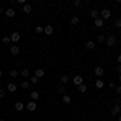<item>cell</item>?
I'll return each instance as SVG.
<instances>
[{
	"mask_svg": "<svg viewBox=\"0 0 121 121\" xmlns=\"http://www.w3.org/2000/svg\"><path fill=\"white\" fill-rule=\"evenodd\" d=\"M110 16H112V10H110V8H103L102 11H100V18H102L103 21H105V19H108Z\"/></svg>",
	"mask_w": 121,
	"mask_h": 121,
	"instance_id": "obj_1",
	"label": "cell"
},
{
	"mask_svg": "<svg viewBox=\"0 0 121 121\" xmlns=\"http://www.w3.org/2000/svg\"><path fill=\"white\" fill-rule=\"evenodd\" d=\"M116 42H118V39H116V36H108V37H107V40H105V44H107L108 47L116 45Z\"/></svg>",
	"mask_w": 121,
	"mask_h": 121,
	"instance_id": "obj_2",
	"label": "cell"
},
{
	"mask_svg": "<svg viewBox=\"0 0 121 121\" xmlns=\"http://www.w3.org/2000/svg\"><path fill=\"white\" fill-rule=\"evenodd\" d=\"M19 39H21V34H19V32H16V31L10 34V40H11L15 45H16V42H19Z\"/></svg>",
	"mask_w": 121,
	"mask_h": 121,
	"instance_id": "obj_3",
	"label": "cell"
},
{
	"mask_svg": "<svg viewBox=\"0 0 121 121\" xmlns=\"http://www.w3.org/2000/svg\"><path fill=\"white\" fill-rule=\"evenodd\" d=\"M73 84H74L76 87H78V86H81V84H84V78L81 74H76L74 78H73Z\"/></svg>",
	"mask_w": 121,
	"mask_h": 121,
	"instance_id": "obj_4",
	"label": "cell"
},
{
	"mask_svg": "<svg viewBox=\"0 0 121 121\" xmlns=\"http://www.w3.org/2000/svg\"><path fill=\"white\" fill-rule=\"evenodd\" d=\"M26 108H28L29 112H36V108H37V102H34V100H29L26 103Z\"/></svg>",
	"mask_w": 121,
	"mask_h": 121,
	"instance_id": "obj_5",
	"label": "cell"
},
{
	"mask_svg": "<svg viewBox=\"0 0 121 121\" xmlns=\"http://www.w3.org/2000/svg\"><path fill=\"white\" fill-rule=\"evenodd\" d=\"M121 113V105H118V103H115V107L112 108V116H118Z\"/></svg>",
	"mask_w": 121,
	"mask_h": 121,
	"instance_id": "obj_6",
	"label": "cell"
},
{
	"mask_svg": "<svg viewBox=\"0 0 121 121\" xmlns=\"http://www.w3.org/2000/svg\"><path fill=\"white\" fill-rule=\"evenodd\" d=\"M94 73H95V76H97V78H99V79H100V78H102V76L105 74V69H103V66H97V68H95V71H94Z\"/></svg>",
	"mask_w": 121,
	"mask_h": 121,
	"instance_id": "obj_7",
	"label": "cell"
},
{
	"mask_svg": "<svg viewBox=\"0 0 121 121\" xmlns=\"http://www.w3.org/2000/svg\"><path fill=\"white\" fill-rule=\"evenodd\" d=\"M16 89H18V86H16L15 82H8V84H7V91H8V92L15 94V92H16Z\"/></svg>",
	"mask_w": 121,
	"mask_h": 121,
	"instance_id": "obj_8",
	"label": "cell"
},
{
	"mask_svg": "<svg viewBox=\"0 0 121 121\" xmlns=\"http://www.w3.org/2000/svg\"><path fill=\"white\" fill-rule=\"evenodd\" d=\"M44 32H45L47 36H52V34H53V26H52V24H47V26H44Z\"/></svg>",
	"mask_w": 121,
	"mask_h": 121,
	"instance_id": "obj_9",
	"label": "cell"
},
{
	"mask_svg": "<svg viewBox=\"0 0 121 121\" xmlns=\"http://www.w3.org/2000/svg\"><path fill=\"white\" fill-rule=\"evenodd\" d=\"M44 74H45V71H44L42 68H37V69H36V73H34V76H36L37 79H40V78H44Z\"/></svg>",
	"mask_w": 121,
	"mask_h": 121,
	"instance_id": "obj_10",
	"label": "cell"
},
{
	"mask_svg": "<svg viewBox=\"0 0 121 121\" xmlns=\"http://www.w3.org/2000/svg\"><path fill=\"white\" fill-rule=\"evenodd\" d=\"M94 24H95V28H103V26H105V21H103L102 18H97L94 21Z\"/></svg>",
	"mask_w": 121,
	"mask_h": 121,
	"instance_id": "obj_11",
	"label": "cell"
},
{
	"mask_svg": "<svg viewBox=\"0 0 121 121\" xmlns=\"http://www.w3.org/2000/svg\"><path fill=\"white\" fill-rule=\"evenodd\" d=\"M91 18L95 21L97 18H100V11L99 10H91Z\"/></svg>",
	"mask_w": 121,
	"mask_h": 121,
	"instance_id": "obj_12",
	"label": "cell"
},
{
	"mask_svg": "<svg viewBox=\"0 0 121 121\" xmlns=\"http://www.w3.org/2000/svg\"><path fill=\"white\" fill-rule=\"evenodd\" d=\"M10 53H11L13 56H16V55L19 53V47H18V45H11V48H10Z\"/></svg>",
	"mask_w": 121,
	"mask_h": 121,
	"instance_id": "obj_13",
	"label": "cell"
},
{
	"mask_svg": "<svg viewBox=\"0 0 121 121\" xmlns=\"http://www.w3.org/2000/svg\"><path fill=\"white\" fill-rule=\"evenodd\" d=\"M61 100H63V103H66V105H69V103H71V95H68V94H65V95H61Z\"/></svg>",
	"mask_w": 121,
	"mask_h": 121,
	"instance_id": "obj_14",
	"label": "cell"
},
{
	"mask_svg": "<svg viewBox=\"0 0 121 121\" xmlns=\"http://www.w3.org/2000/svg\"><path fill=\"white\" fill-rule=\"evenodd\" d=\"M15 110H16V112L24 110V103H23V102H15Z\"/></svg>",
	"mask_w": 121,
	"mask_h": 121,
	"instance_id": "obj_15",
	"label": "cell"
},
{
	"mask_svg": "<svg viewBox=\"0 0 121 121\" xmlns=\"http://www.w3.org/2000/svg\"><path fill=\"white\" fill-rule=\"evenodd\" d=\"M23 11H24L26 15H29V13L32 11V5H29V3H26V5H23Z\"/></svg>",
	"mask_w": 121,
	"mask_h": 121,
	"instance_id": "obj_16",
	"label": "cell"
},
{
	"mask_svg": "<svg viewBox=\"0 0 121 121\" xmlns=\"http://www.w3.org/2000/svg\"><path fill=\"white\" fill-rule=\"evenodd\" d=\"M68 81H69V78H68L66 74H63L61 78H60V84H61V86H66V84H68Z\"/></svg>",
	"mask_w": 121,
	"mask_h": 121,
	"instance_id": "obj_17",
	"label": "cell"
},
{
	"mask_svg": "<svg viewBox=\"0 0 121 121\" xmlns=\"http://www.w3.org/2000/svg\"><path fill=\"white\" fill-rule=\"evenodd\" d=\"M78 91H79L81 94L87 92V84H81V86H78Z\"/></svg>",
	"mask_w": 121,
	"mask_h": 121,
	"instance_id": "obj_18",
	"label": "cell"
},
{
	"mask_svg": "<svg viewBox=\"0 0 121 121\" xmlns=\"http://www.w3.org/2000/svg\"><path fill=\"white\" fill-rule=\"evenodd\" d=\"M5 15H7L8 18H13V16H15L16 13H15V10H13V8H8L7 11H5Z\"/></svg>",
	"mask_w": 121,
	"mask_h": 121,
	"instance_id": "obj_19",
	"label": "cell"
},
{
	"mask_svg": "<svg viewBox=\"0 0 121 121\" xmlns=\"http://www.w3.org/2000/svg\"><path fill=\"white\" fill-rule=\"evenodd\" d=\"M56 92H58V94H61V95H65V94H66L65 86H61V84H60V86H58V89H56Z\"/></svg>",
	"mask_w": 121,
	"mask_h": 121,
	"instance_id": "obj_20",
	"label": "cell"
},
{
	"mask_svg": "<svg viewBox=\"0 0 121 121\" xmlns=\"http://www.w3.org/2000/svg\"><path fill=\"white\" fill-rule=\"evenodd\" d=\"M37 99H39V92H37V91H32V92H31V100L36 102Z\"/></svg>",
	"mask_w": 121,
	"mask_h": 121,
	"instance_id": "obj_21",
	"label": "cell"
},
{
	"mask_svg": "<svg viewBox=\"0 0 121 121\" xmlns=\"http://www.w3.org/2000/svg\"><path fill=\"white\" fill-rule=\"evenodd\" d=\"M29 86H31V82H29L28 79H24V81L21 82V87H23V89H26V91H28V89H29Z\"/></svg>",
	"mask_w": 121,
	"mask_h": 121,
	"instance_id": "obj_22",
	"label": "cell"
},
{
	"mask_svg": "<svg viewBox=\"0 0 121 121\" xmlns=\"http://www.w3.org/2000/svg\"><path fill=\"white\" fill-rule=\"evenodd\" d=\"M71 24H73V26H76V24H79V16H71Z\"/></svg>",
	"mask_w": 121,
	"mask_h": 121,
	"instance_id": "obj_23",
	"label": "cell"
},
{
	"mask_svg": "<svg viewBox=\"0 0 121 121\" xmlns=\"http://www.w3.org/2000/svg\"><path fill=\"white\" fill-rule=\"evenodd\" d=\"M86 47H87L89 50H94V48H95V42H94V40H89V42L86 44Z\"/></svg>",
	"mask_w": 121,
	"mask_h": 121,
	"instance_id": "obj_24",
	"label": "cell"
},
{
	"mask_svg": "<svg viewBox=\"0 0 121 121\" xmlns=\"http://www.w3.org/2000/svg\"><path fill=\"white\" fill-rule=\"evenodd\" d=\"M95 87H97V89H103V81L102 79H97V81H95Z\"/></svg>",
	"mask_w": 121,
	"mask_h": 121,
	"instance_id": "obj_25",
	"label": "cell"
},
{
	"mask_svg": "<svg viewBox=\"0 0 121 121\" xmlns=\"http://www.w3.org/2000/svg\"><path fill=\"white\" fill-rule=\"evenodd\" d=\"M10 76H11V78H18L19 71H18V69H11V71H10Z\"/></svg>",
	"mask_w": 121,
	"mask_h": 121,
	"instance_id": "obj_26",
	"label": "cell"
},
{
	"mask_svg": "<svg viewBox=\"0 0 121 121\" xmlns=\"http://www.w3.org/2000/svg\"><path fill=\"white\" fill-rule=\"evenodd\" d=\"M2 42H3L5 45H8L10 42H11V40H10V36H3V37H2Z\"/></svg>",
	"mask_w": 121,
	"mask_h": 121,
	"instance_id": "obj_27",
	"label": "cell"
},
{
	"mask_svg": "<svg viewBox=\"0 0 121 121\" xmlns=\"http://www.w3.org/2000/svg\"><path fill=\"white\" fill-rule=\"evenodd\" d=\"M19 74L23 76V78H29V69H21Z\"/></svg>",
	"mask_w": 121,
	"mask_h": 121,
	"instance_id": "obj_28",
	"label": "cell"
},
{
	"mask_svg": "<svg viewBox=\"0 0 121 121\" xmlns=\"http://www.w3.org/2000/svg\"><path fill=\"white\" fill-rule=\"evenodd\" d=\"M105 40H107V37H105L103 34H100V36H97V42H100V44H103Z\"/></svg>",
	"mask_w": 121,
	"mask_h": 121,
	"instance_id": "obj_29",
	"label": "cell"
},
{
	"mask_svg": "<svg viewBox=\"0 0 121 121\" xmlns=\"http://www.w3.org/2000/svg\"><path fill=\"white\" fill-rule=\"evenodd\" d=\"M29 82H31V84H37V82H39V79L36 78V76H31V79H29Z\"/></svg>",
	"mask_w": 121,
	"mask_h": 121,
	"instance_id": "obj_30",
	"label": "cell"
},
{
	"mask_svg": "<svg viewBox=\"0 0 121 121\" xmlns=\"http://www.w3.org/2000/svg\"><path fill=\"white\" fill-rule=\"evenodd\" d=\"M37 34H40V32H44V26H36V29H34Z\"/></svg>",
	"mask_w": 121,
	"mask_h": 121,
	"instance_id": "obj_31",
	"label": "cell"
},
{
	"mask_svg": "<svg viewBox=\"0 0 121 121\" xmlns=\"http://www.w3.org/2000/svg\"><path fill=\"white\" fill-rule=\"evenodd\" d=\"M81 5H82L81 0H74V2H73V7H81Z\"/></svg>",
	"mask_w": 121,
	"mask_h": 121,
	"instance_id": "obj_32",
	"label": "cell"
},
{
	"mask_svg": "<svg viewBox=\"0 0 121 121\" xmlns=\"http://www.w3.org/2000/svg\"><path fill=\"white\" fill-rule=\"evenodd\" d=\"M108 87H110V89H116V84L112 81V82H108Z\"/></svg>",
	"mask_w": 121,
	"mask_h": 121,
	"instance_id": "obj_33",
	"label": "cell"
},
{
	"mask_svg": "<svg viewBox=\"0 0 121 121\" xmlns=\"http://www.w3.org/2000/svg\"><path fill=\"white\" fill-rule=\"evenodd\" d=\"M115 26H116V28H118V29H121V18L118 19V21H116V23H115Z\"/></svg>",
	"mask_w": 121,
	"mask_h": 121,
	"instance_id": "obj_34",
	"label": "cell"
},
{
	"mask_svg": "<svg viewBox=\"0 0 121 121\" xmlns=\"http://www.w3.org/2000/svg\"><path fill=\"white\" fill-rule=\"evenodd\" d=\"M116 63H118V65H121V53H118V55H116Z\"/></svg>",
	"mask_w": 121,
	"mask_h": 121,
	"instance_id": "obj_35",
	"label": "cell"
},
{
	"mask_svg": "<svg viewBox=\"0 0 121 121\" xmlns=\"http://www.w3.org/2000/svg\"><path fill=\"white\" fill-rule=\"evenodd\" d=\"M116 94L121 97V86H116Z\"/></svg>",
	"mask_w": 121,
	"mask_h": 121,
	"instance_id": "obj_36",
	"label": "cell"
},
{
	"mask_svg": "<svg viewBox=\"0 0 121 121\" xmlns=\"http://www.w3.org/2000/svg\"><path fill=\"white\" fill-rule=\"evenodd\" d=\"M116 73L121 74V65H116Z\"/></svg>",
	"mask_w": 121,
	"mask_h": 121,
	"instance_id": "obj_37",
	"label": "cell"
},
{
	"mask_svg": "<svg viewBox=\"0 0 121 121\" xmlns=\"http://www.w3.org/2000/svg\"><path fill=\"white\" fill-rule=\"evenodd\" d=\"M5 94H7L5 91H2V89H0V99H3V97H5Z\"/></svg>",
	"mask_w": 121,
	"mask_h": 121,
	"instance_id": "obj_38",
	"label": "cell"
},
{
	"mask_svg": "<svg viewBox=\"0 0 121 121\" xmlns=\"http://www.w3.org/2000/svg\"><path fill=\"white\" fill-rule=\"evenodd\" d=\"M118 81H120V82H121V74H118Z\"/></svg>",
	"mask_w": 121,
	"mask_h": 121,
	"instance_id": "obj_39",
	"label": "cell"
},
{
	"mask_svg": "<svg viewBox=\"0 0 121 121\" xmlns=\"http://www.w3.org/2000/svg\"><path fill=\"white\" fill-rule=\"evenodd\" d=\"M2 13H3V8H2V7H0V15H2Z\"/></svg>",
	"mask_w": 121,
	"mask_h": 121,
	"instance_id": "obj_40",
	"label": "cell"
},
{
	"mask_svg": "<svg viewBox=\"0 0 121 121\" xmlns=\"http://www.w3.org/2000/svg\"><path fill=\"white\" fill-rule=\"evenodd\" d=\"M118 120H120V121H121V113H120V115H118Z\"/></svg>",
	"mask_w": 121,
	"mask_h": 121,
	"instance_id": "obj_41",
	"label": "cell"
},
{
	"mask_svg": "<svg viewBox=\"0 0 121 121\" xmlns=\"http://www.w3.org/2000/svg\"><path fill=\"white\" fill-rule=\"evenodd\" d=\"M2 76H3V73H2V69H0V78H2Z\"/></svg>",
	"mask_w": 121,
	"mask_h": 121,
	"instance_id": "obj_42",
	"label": "cell"
},
{
	"mask_svg": "<svg viewBox=\"0 0 121 121\" xmlns=\"http://www.w3.org/2000/svg\"><path fill=\"white\" fill-rule=\"evenodd\" d=\"M0 121H5V120H0Z\"/></svg>",
	"mask_w": 121,
	"mask_h": 121,
	"instance_id": "obj_43",
	"label": "cell"
},
{
	"mask_svg": "<svg viewBox=\"0 0 121 121\" xmlns=\"http://www.w3.org/2000/svg\"><path fill=\"white\" fill-rule=\"evenodd\" d=\"M120 42H121V39H120Z\"/></svg>",
	"mask_w": 121,
	"mask_h": 121,
	"instance_id": "obj_44",
	"label": "cell"
}]
</instances>
